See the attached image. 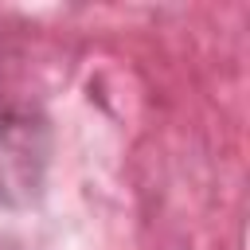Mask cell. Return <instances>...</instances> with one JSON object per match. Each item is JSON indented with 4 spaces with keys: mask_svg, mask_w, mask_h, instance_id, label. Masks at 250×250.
Wrapping results in <instances>:
<instances>
[{
    "mask_svg": "<svg viewBox=\"0 0 250 250\" xmlns=\"http://www.w3.org/2000/svg\"><path fill=\"white\" fill-rule=\"evenodd\" d=\"M35 168H39V148L31 121L0 113V199L12 188L35 184Z\"/></svg>",
    "mask_w": 250,
    "mask_h": 250,
    "instance_id": "1",
    "label": "cell"
}]
</instances>
